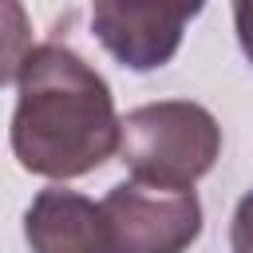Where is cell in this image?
Here are the masks:
<instances>
[{"instance_id":"obj_8","label":"cell","mask_w":253,"mask_h":253,"mask_svg":"<svg viewBox=\"0 0 253 253\" xmlns=\"http://www.w3.org/2000/svg\"><path fill=\"white\" fill-rule=\"evenodd\" d=\"M233 8V32H237V43L245 51V59L253 63V0H229Z\"/></svg>"},{"instance_id":"obj_5","label":"cell","mask_w":253,"mask_h":253,"mask_svg":"<svg viewBox=\"0 0 253 253\" xmlns=\"http://www.w3.org/2000/svg\"><path fill=\"white\" fill-rule=\"evenodd\" d=\"M24 241L32 253H115L103 206L67 186H47L24 210Z\"/></svg>"},{"instance_id":"obj_4","label":"cell","mask_w":253,"mask_h":253,"mask_svg":"<svg viewBox=\"0 0 253 253\" xmlns=\"http://www.w3.org/2000/svg\"><path fill=\"white\" fill-rule=\"evenodd\" d=\"M186 16L174 0H91V32L126 71H158L182 47Z\"/></svg>"},{"instance_id":"obj_6","label":"cell","mask_w":253,"mask_h":253,"mask_svg":"<svg viewBox=\"0 0 253 253\" xmlns=\"http://www.w3.org/2000/svg\"><path fill=\"white\" fill-rule=\"evenodd\" d=\"M32 20L24 0H0V87L16 83L28 51H32Z\"/></svg>"},{"instance_id":"obj_2","label":"cell","mask_w":253,"mask_h":253,"mask_svg":"<svg viewBox=\"0 0 253 253\" xmlns=\"http://www.w3.org/2000/svg\"><path fill=\"white\" fill-rule=\"evenodd\" d=\"M115 154L138 182L194 190V182L221 158V126L202 103L190 99L142 103L119 119Z\"/></svg>"},{"instance_id":"obj_1","label":"cell","mask_w":253,"mask_h":253,"mask_svg":"<svg viewBox=\"0 0 253 253\" xmlns=\"http://www.w3.org/2000/svg\"><path fill=\"white\" fill-rule=\"evenodd\" d=\"M12 154L28 174L71 182L119 150V111L107 79L67 43H36L16 75Z\"/></svg>"},{"instance_id":"obj_3","label":"cell","mask_w":253,"mask_h":253,"mask_svg":"<svg viewBox=\"0 0 253 253\" xmlns=\"http://www.w3.org/2000/svg\"><path fill=\"white\" fill-rule=\"evenodd\" d=\"M99 206L115 253H186L202 237V202L194 190L126 178Z\"/></svg>"},{"instance_id":"obj_7","label":"cell","mask_w":253,"mask_h":253,"mask_svg":"<svg viewBox=\"0 0 253 253\" xmlns=\"http://www.w3.org/2000/svg\"><path fill=\"white\" fill-rule=\"evenodd\" d=\"M229 249L233 253H253V190L241 194L229 217Z\"/></svg>"},{"instance_id":"obj_9","label":"cell","mask_w":253,"mask_h":253,"mask_svg":"<svg viewBox=\"0 0 253 253\" xmlns=\"http://www.w3.org/2000/svg\"><path fill=\"white\" fill-rule=\"evenodd\" d=\"M174 4L182 8V16H186V20H194V16L206 8V0H174Z\"/></svg>"}]
</instances>
